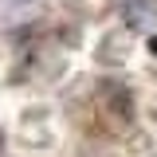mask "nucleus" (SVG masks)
Listing matches in <instances>:
<instances>
[]
</instances>
